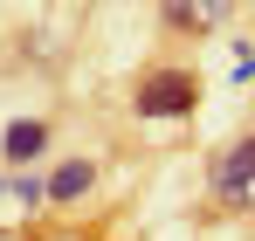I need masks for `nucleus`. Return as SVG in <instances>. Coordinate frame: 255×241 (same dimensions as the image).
Segmentation results:
<instances>
[{
  "label": "nucleus",
  "instance_id": "f03ea898",
  "mask_svg": "<svg viewBox=\"0 0 255 241\" xmlns=\"http://www.w3.org/2000/svg\"><path fill=\"white\" fill-rule=\"evenodd\" d=\"M228 14H235V0H159L166 35H214Z\"/></svg>",
  "mask_w": 255,
  "mask_h": 241
},
{
  "label": "nucleus",
  "instance_id": "7ed1b4c3",
  "mask_svg": "<svg viewBox=\"0 0 255 241\" xmlns=\"http://www.w3.org/2000/svg\"><path fill=\"white\" fill-rule=\"evenodd\" d=\"M249 186H255V138H235L214 159V193L221 200H249Z\"/></svg>",
  "mask_w": 255,
  "mask_h": 241
},
{
  "label": "nucleus",
  "instance_id": "39448f33",
  "mask_svg": "<svg viewBox=\"0 0 255 241\" xmlns=\"http://www.w3.org/2000/svg\"><path fill=\"white\" fill-rule=\"evenodd\" d=\"M90 179H97V165H90V159H69L55 179H48V193H55V200H76V193H90Z\"/></svg>",
  "mask_w": 255,
  "mask_h": 241
},
{
  "label": "nucleus",
  "instance_id": "20e7f679",
  "mask_svg": "<svg viewBox=\"0 0 255 241\" xmlns=\"http://www.w3.org/2000/svg\"><path fill=\"white\" fill-rule=\"evenodd\" d=\"M48 145V124H7V138H0V152H7V165H28L35 152Z\"/></svg>",
  "mask_w": 255,
  "mask_h": 241
},
{
  "label": "nucleus",
  "instance_id": "f257e3e1",
  "mask_svg": "<svg viewBox=\"0 0 255 241\" xmlns=\"http://www.w3.org/2000/svg\"><path fill=\"white\" fill-rule=\"evenodd\" d=\"M131 104H138V118H186L200 104V76L193 69H145Z\"/></svg>",
  "mask_w": 255,
  "mask_h": 241
}]
</instances>
